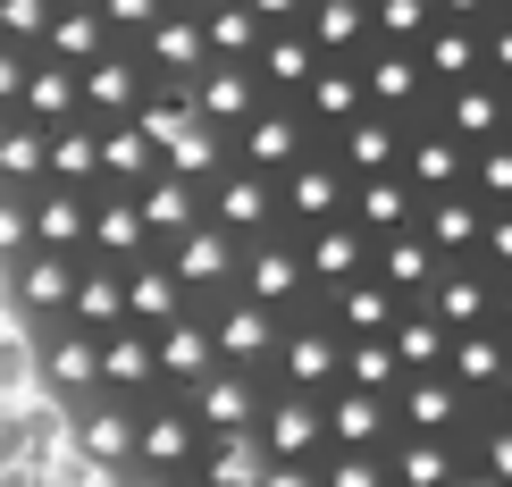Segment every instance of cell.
I'll use <instances>...</instances> for the list:
<instances>
[{
	"mask_svg": "<svg viewBox=\"0 0 512 487\" xmlns=\"http://www.w3.org/2000/svg\"><path fill=\"white\" fill-rule=\"evenodd\" d=\"M0 487H512V0H0Z\"/></svg>",
	"mask_w": 512,
	"mask_h": 487,
	"instance_id": "1",
	"label": "cell"
}]
</instances>
